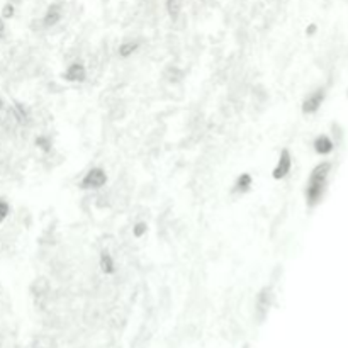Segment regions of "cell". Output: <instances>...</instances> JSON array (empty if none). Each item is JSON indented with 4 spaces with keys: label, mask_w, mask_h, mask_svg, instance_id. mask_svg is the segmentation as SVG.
Returning <instances> with one entry per match:
<instances>
[{
    "label": "cell",
    "mask_w": 348,
    "mask_h": 348,
    "mask_svg": "<svg viewBox=\"0 0 348 348\" xmlns=\"http://www.w3.org/2000/svg\"><path fill=\"white\" fill-rule=\"evenodd\" d=\"M329 172H331V163L329 162H323L312 168L306 187V201L309 207H314V205H318L321 202L323 195L326 192Z\"/></svg>",
    "instance_id": "cell-1"
},
{
    "label": "cell",
    "mask_w": 348,
    "mask_h": 348,
    "mask_svg": "<svg viewBox=\"0 0 348 348\" xmlns=\"http://www.w3.org/2000/svg\"><path fill=\"white\" fill-rule=\"evenodd\" d=\"M105 184H107V173H105V170L101 168V166H94V168H90L83 175L80 187L87 190H97L102 189Z\"/></svg>",
    "instance_id": "cell-2"
},
{
    "label": "cell",
    "mask_w": 348,
    "mask_h": 348,
    "mask_svg": "<svg viewBox=\"0 0 348 348\" xmlns=\"http://www.w3.org/2000/svg\"><path fill=\"white\" fill-rule=\"evenodd\" d=\"M272 301H273L272 289L270 287H264V289L258 292L257 303H255V309H257L258 321H264L265 316L268 314V309H270V306H272Z\"/></svg>",
    "instance_id": "cell-3"
},
{
    "label": "cell",
    "mask_w": 348,
    "mask_h": 348,
    "mask_svg": "<svg viewBox=\"0 0 348 348\" xmlns=\"http://www.w3.org/2000/svg\"><path fill=\"white\" fill-rule=\"evenodd\" d=\"M325 97H326V90L325 87H319L316 88L314 92H311L303 102V112L304 114H314L319 107L323 105L325 102Z\"/></svg>",
    "instance_id": "cell-4"
},
{
    "label": "cell",
    "mask_w": 348,
    "mask_h": 348,
    "mask_svg": "<svg viewBox=\"0 0 348 348\" xmlns=\"http://www.w3.org/2000/svg\"><path fill=\"white\" fill-rule=\"evenodd\" d=\"M290 168H292V156H290L289 150H282L279 156V162H277L275 168L272 172V177L275 180H282L286 179L290 173Z\"/></svg>",
    "instance_id": "cell-5"
},
{
    "label": "cell",
    "mask_w": 348,
    "mask_h": 348,
    "mask_svg": "<svg viewBox=\"0 0 348 348\" xmlns=\"http://www.w3.org/2000/svg\"><path fill=\"white\" fill-rule=\"evenodd\" d=\"M65 80L66 82H72V83H82V82H85V78H87V68H85L83 63L80 61H75L72 63V65L66 68L65 72Z\"/></svg>",
    "instance_id": "cell-6"
},
{
    "label": "cell",
    "mask_w": 348,
    "mask_h": 348,
    "mask_svg": "<svg viewBox=\"0 0 348 348\" xmlns=\"http://www.w3.org/2000/svg\"><path fill=\"white\" fill-rule=\"evenodd\" d=\"M63 17V7L61 3H51V5L46 9L44 17H42V24L44 27H53L61 20Z\"/></svg>",
    "instance_id": "cell-7"
},
{
    "label": "cell",
    "mask_w": 348,
    "mask_h": 348,
    "mask_svg": "<svg viewBox=\"0 0 348 348\" xmlns=\"http://www.w3.org/2000/svg\"><path fill=\"white\" fill-rule=\"evenodd\" d=\"M312 146H314V151L318 155H329L333 151V148H335V143H333V140L329 136L321 134V136H318L314 140Z\"/></svg>",
    "instance_id": "cell-8"
},
{
    "label": "cell",
    "mask_w": 348,
    "mask_h": 348,
    "mask_svg": "<svg viewBox=\"0 0 348 348\" xmlns=\"http://www.w3.org/2000/svg\"><path fill=\"white\" fill-rule=\"evenodd\" d=\"M99 267H101V270L104 272L105 275H112V273L116 272L114 258H112V255L109 253L107 250L101 251V257H99Z\"/></svg>",
    "instance_id": "cell-9"
},
{
    "label": "cell",
    "mask_w": 348,
    "mask_h": 348,
    "mask_svg": "<svg viewBox=\"0 0 348 348\" xmlns=\"http://www.w3.org/2000/svg\"><path fill=\"white\" fill-rule=\"evenodd\" d=\"M251 185H253V177H251L250 173H241V175L236 179V182H234L233 192L246 194L248 190L251 189Z\"/></svg>",
    "instance_id": "cell-10"
},
{
    "label": "cell",
    "mask_w": 348,
    "mask_h": 348,
    "mask_svg": "<svg viewBox=\"0 0 348 348\" xmlns=\"http://www.w3.org/2000/svg\"><path fill=\"white\" fill-rule=\"evenodd\" d=\"M10 112H12V117L16 119V123L26 124L27 121H29V112H27V109L24 107V104L16 102V104L12 105V109H10Z\"/></svg>",
    "instance_id": "cell-11"
},
{
    "label": "cell",
    "mask_w": 348,
    "mask_h": 348,
    "mask_svg": "<svg viewBox=\"0 0 348 348\" xmlns=\"http://www.w3.org/2000/svg\"><path fill=\"white\" fill-rule=\"evenodd\" d=\"M138 48H140V42L138 41H124L123 44L119 46L117 53H119V56H123V58H129L131 55H134V53L138 51Z\"/></svg>",
    "instance_id": "cell-12"
},
{
    "label": "cell",
    "mask_w": 348,
    "mask_h": 348,
    "mask_svg": "<svg viewBox=\"0 0 348 348\" xmlns=\"http://www.w3.org/2000/svg\"><path fill=\"white\" fill-rule=\"evenodd\" d=\"M165 7H166L168 16L172 17L173 20H177L180 12H182V0H165Z\"/></svg>",
    "instance_id": "cell-13"
},
{
    "label": "cell",
    "mask_w": 348,
    "mask_h": 348,
    "mask_svg": "<svg viewBox=\"0 0 348 348\" xmlns=\"http://www.w3.org/2000/svg\"><path fill=\"white\" fill-rule=\"evenodd\" d=\"M36 146L39 150H42L44 153H48V151H51V140H49L48 136H38L36 138Z\"/></svg>",
    "instance_id": "cell-14"
},
{
    "label": "cell",
    "mask_w": 348,
    "mask_h": 348,
    "mask_svg": "<svg viewBox=\"0 0 348 348\" xmlns=\"http://www.w3.org/2000/svg\"><path fill=\"white\" fill-rule=\"evenodd\" d=\"M146 231H148V225H146V223H143V221L136 223V225H134V228H133V234L136 238H143L144 234H146Z\"/></svg>",
    "instance_id": "cell-15"
},
{
    "label": "cell",
    "mask_w": 348,
    "mask_h": 348,
    "mask_svg": "<svg viewBox=\"0 0 348 348\" xmlns=\"http://www.w3.org/2000/svg\"><path fill=\"white\" fill-rule=\"evenodd\" d=\"M10 214V205L9 202L5 201H0V223H3Z\"/></svg>",
    "instance_id": "cell-16"
},
{
    "label": "cell",
    "mask_w": 348,
    "mask_h": 348,
    "mask_svg": "<svg viewBox=\"0 0 348 348\" xmlns=\"http://www.w3.org/2000/svg\"><path fill=\"white\" fill-rule=\"evenodd\" d=\"M14 14H16V9H14L12 3H5V5L2 7V17L3 19H10V17H14Z\"/></svg>",
    "instance_id": "cell-17"
},
{
    "label": "cell",
    "mask_w": 348,
    "mask_h": 348,
    "mask_svg": "<svg viewBox=\"0 0 348 348\" xmlns=\"http://www.w3.org/2000/svg\"><path fill=\"white\" fill-rule=\"evenodd\" d=\"M306 33H307V36H312V34L316 33V24H311V26L306 29Z\"/></svg>",
    "instance_id": "cell-18"
},
{
    "label": "cell",
    "mask_w": 348,
    "mask_h": 348,
    "mask_svg": "<svg viewBox=\"0 0 348 348\" xmlns=\"http://www.w3.org/2000/svg\"><path fill=\"white\" fill-rule=\"evenodd\" d=\"M3 33H5V24H3V19L0 17V38L3 36Z\"/></svg>",
    "instance_id": "cell-19"
},
{
    "label": "cell",
    "mask_w": 348,
    "mask_h": 348,
    "mask_svg": "<svg viewBox=\"0 0 348 348\" xmlns=\"http://www.w3.org/2000/svg\"><path fill=\"white\" fill-rule=\"evenodd\" d=\"M3 107H5V105H3V101H2V99H0V112L3 111Z\"/></svg>",
    "instance_id": "cell-20"
},
{
    "label": "cell",
    "mask_w": 348,
    "mask_h": 348,
    "mask_svg": "<svg viewBox=\"0 0 348 348\" xmlns=\"http://www.w3.org/2000/svg\"><path fill=\"white\" fill-rule=\"evenodd\" d=\"M12 2H20V0H12Z\"/></svg>",
    "instance_id": "cell-21"
}]
</instances>
